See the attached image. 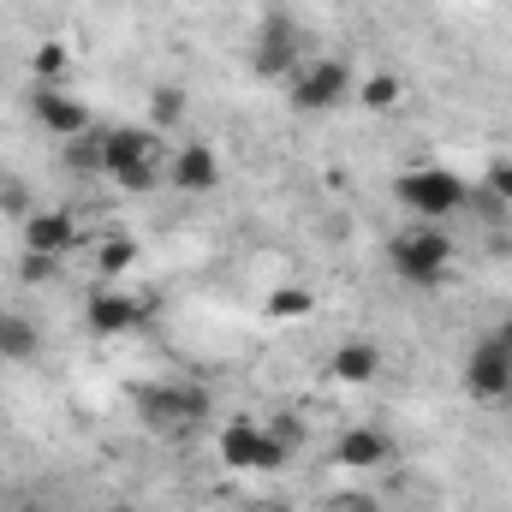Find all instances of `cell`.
<instances>
[{
    "label": "cell",
    "instance_id": "1",
    "mask_svg": "<svg viewBox=\"0 0 512 512\" xmlns=\"http://www.w3.org/2000/svg\"><path fill=\"white\" fill-rule=\"evenodd\" d=\"M167 161H173V155H161L155 131H143V126L102 131V173H108L120 191H131V197H137V191H155Z\"/></svg>",
    "mask_w": 512,
    "mask_h": 512
},
{
    "label": "cell",
    "instance_id": "2",
    "mask_svg": "<svg viewBox=\"0 0 512 512\" xmlns=\"http://www.w3.org/2000/svg\"><path fill=\"white\" fill-rule=\"evenodd\" d=\"M387 262H393V274L405 280V286H441L447 274H453V239L435 227V221H423V227H411V233H399L393 239V251H387Z\"/></svg>",
    "mask_w": 512,
    "mask_h": 512
},
{
    "label": "cell",
    "instance_id": "3",
    "mask_svg": "<svg viewBox=\"0 0 512 512\" xmlns=\"http://www.w3.org/2000/svg\"><path fill=\"white\" fill-rule=\"evenodd\" d=\"M393 197H399L417 221H447V215H459V209L471 203V185H465L459 173H447V167H405V173L393 179Z\"/></svg>",
    "mask_w": 512,
    "mask_h": 512
},
{
    "label": "cell",
    "instance_id": "4",
    "mask_svg": "<svg viewBox=\"0 0 512 512\" xmlns=\"http://www.w3.org/2000/svg\"><path fill=\"white\" fill-rule=\"evenodd\" d=\"M215 453H221L227 471H280L292 459V447L274 429H262V423H227L221 441H215Z\"/></svg>",
    "mask_w": 512,
    "mask_h": 512
},
{
    "label": "cell",
    "instance_id": "5",
    "mask_svg": "<svg viewBox=\"0 0 512 512\" xmlns=\"http://www.w3.org/2000/svg\"><path fill=\"white\" fill-rule=\"evenodd\" d=\"M304 66V30L286 18V12H268L256 24V42H251V72L256 78H292Z\"/></svg>",
    "mask_w": 512,
    "mask_h": 512
},
{
    "label": "cell",
    "instance_id": "6",
    "mask_svg": "<svg viewBox=\"0 0 512 512\" xmlns=\"http://www.w3.org/2000/svg\"><path fill=\"white\" fill-rule=\"evenodd\" d=\"M352 90H358V84H352V66H346V60H304V66L292 72V108H298V114H328V108H340Z\"/></svg>",
    "mask_w": 512,
    "mask_h": 512
},
{
    "label": "cell",
    "instance_id": "7",
    "mask_svg": "<svg viewBox=\"0 0 512 512\" xmlns=\"http://www.w3.org/2000/svg\"><path fill=\"white\" fill-rule=\"evenodd\" d=\"M465 393L477 405H507L512 399V352L495 334L471 346V358H465Z\"/></svg>",
    "mask_w": 512,
    "mask_h": 512
},
{
    "label": "cell",
    "instance_id": "8",
    "mask_svg": "<svg viewBox=\"0 0 512 512\" xmlns=\"http://www.w3.org/2000/svg\"><path fill=\"white\" fill-rule=\"evenodd\" d=\"M203 393L197 387H143L137 393V411H143V423L149 429H161V435H179V429H191L197 417H203Z\"/></svg>",
    "mask_w": 512,
    "mask_h": 512
},
{
    "label": "cell",
    "instance_id": "9",
    "mask_svg": "<svg viewBox=\"0 0 512 512\" xmlns=\"http://www.w3.org/2000/svg\"><path fill=\"white\" fill-rule=\"evenodd\" d=\"M18 227H24V251H36V256H66L78 245V221L66 209H30Z\"/></svg>",
    "mask_w": 512,
    "mask_h": 512
},
{
    "label": "cell",
    "instance_id": "10",
    "mask_svg": "<svg viewBox=\"0 0 512 512\" xmlns=\"http://www.w3.org/2000/svg\"><path fill=\"white\" fill-rule=\"evenodd\" d=\"M30 114H36V126H42V131H54V137H66V143L90 131V108H84L78 96H66V90H48V84L36 90Z\"/></svg>",
    "mask_w": 512,
    "mask_h": 512
},
{
    "label": "cell",
    "instance_id": "11",
    "mask_svg": "<svg viewBox=\"0 0 512 512\" xmlns=\"http://www.w3.org/2000/svg\"><path fill=\"white\" fill-rule=\"evenodd\" d=\"M84 316H90L96 334H131V328L149 316V298H131V292H108V286H102Z\"/></svg>",
    "mask_w": 512,
    "mask_h": 512
},
{
    "label": "cell",
    "instance_id": "12",
    "mask_svg": "<svg viewBox=\"0 0 512 512\" xmlns=\"http://www.w3.org/2000/svg\"><path fill=\"white\" fill-rule=\"evenodd\" d=\"M167 173H173V185H179V191H215L221 161H215V149H209V143H185V149L167 161Z\"/></svg>",
    "mask_w": 512,
    "mask_h": 512
},
{
    "label": "cell",
    "instance_id": "13",
    "mask_svg": "<svg viewBox=\"0 0 512 512\" xmlns=\"http://www.w3.org/2000/svg\"><path fill=\"white\" fill-rule=\"evenodd\" d=\"M328 370H334V382L364 387V382H376V370H382V352H376V340H340Z\"/></svg>",
    "mask_w": 512,
    "mask_h": 512
},
{
    "label": "cell",
    "instance_id": "14",
    "mask_svg": "<svg viewBox=\"0 0 512 512\" xmlns=\"http://www.w3.org/2000/svg\"><path fill=\"white\" fill-rule=\"evenodd\" d=\"M334 459H340L346 471H370V465H382L387 459V435L382 429H346L340 447H334Z\"/></svg>",
    "mask_w": 512,
    "mask_h": 512
},
{
    "label": "cell",
    "instance_id": "15",
    "mask_svg": "<svg viewBox=\"0 0 512 512\" xmlns=\"http://www.w3.org/2000/svg\"><path fill=\"white\" fill-rule=\"evenodd\" d=\"M405 102V78L399 72H370L364 84H358V108L364 114H393Z\"/></svg>",
    "mask_w": 512,
    "mask_h": 512
},
{
    "label": "cell",
    "instance_id": "16",
    "mask_svg": "<svg viewBox=\"0 0 512 512\" xmlns=\"http://www.w3.org/2000/svg\"><path fill=\"white\" fill-rule=\"evenodd\" d=\"M262 310H268V322H304V316L316 310V292H310V286H274V292L262 298Z\"/></svg>",
    "mask_w": 512,
    "mask_h": 512
},
{
    "label": "cell",
    "instance_id": "17",
    "mask_svg": "<svg viewBox=\"0 0 512 512\" xmlns=\"http://www.w3.org/2000/svg\"><path fill=\"white\" fill-rule=\"evenodd\" d=\"M30 72H36L48 90H66V72H72V48H66V42H42V48L30 54Z\"/></svg>",
    "mask_w": 512,
    "mask_h": 512
},
{
    "label": "cell",
    "instance_id": "18",
    "mask_svg": "<svg viewBox=\"0 0 512 512\" xmlns=\"http://www.w3.org/2000/svg\"><path fill=\"white\" fill-rule=\"evenodd\" d=\"M131 262H137V245H131L126 233H108V239L96 245V268H102L108 280H114V274H126Z\"/></svg>",
    "mask_w": 512,
    "mask_h": 512
},
{
    "label": "cell",
    "instance_id": "19",
    "mask_svg": "<svg viewBox=\"0 0 512 512\" xmlns=\"http://www.w3.org/2000/svg\"><path fill=\"white\" fill-rule=\"evenodd\" d=\"M149 120H155V126H173V120H185V90H173V84H155V90H149Z\"/></svg>",
    "mask_w": 512,
    "mask_h": 512
},
{
    "label": "cell",
    "instance_id": "20",
    "mask_svg": "<svg viewBox=\"0 0 512 512\" xmlns=\"http://www.w3.org/2000/svg\"><path fill=\"white\" fill-rule=\"evenodd\" d=\"M36 352V328L30 322H18V316H6V334H0V358H30Z\"/></svg>",
    "mask_w": 512,
    "mask_h": 512
},
{
    "label": "cell",
    "instance_id": "21",
    "mask_svg": "<svg viewBox=\"0 0 512 512\" xmlns=\"http://www.w3.org/2000/svg\"><path fill=\"white\" fill-rule=\"evenodd\" d=\"M483 191L495 197V203H507L512 209V161L501 155V161H489V173H483Z\"/></svg>",
    "mask_w": 512,
    "mask_h": 512
},
{
    "label": "cell",
    "instance_id": "22",
    "mask_svg": "<svg viewBox=\"0 0 512 512\" xmlns=\"http://www.w3.org/2000/svg\"><path fill=\"white\" fill-rule=\"evenodd\" d=\"M54 268H60V256L24 251V262H18V280H24V286H42V280H54Z\"/></svg>",
    "mask_w": 512,
    "mask_h": 512
},
{
    "label": "cell",
    "instance_id": "23",
    "mask_svg": "<svg viewBox=\"0 0 512 512\" xmlns=\"http://www.w3.org/2000/svg\"><path fill=\"white\" fill-rule=\"evenodd\" d=\"M66 161H72L78 173H102V137H96V143H84V137H72V149H66Z\"/></svg>",
    "mask_w": 512,
    "mask_h": 512
},
{
    "label": "cell",
    "instance_id": "24",
    "mask_svg": "<svg viewBox=\"0 0 512 512\" xmlns=\"http://www.w3.org/2000/svg\"><path fill=\"white\" fill-rule=\"evenodd\" d=\"M328 512H382V507H376L370 495H334V501H328Z\"/></svg>",
    "mask_w": 512,
    "mask_h": 512
},
{
    "label": "cell",
    "instance_id": "25",
    "mask_svg": "<svg viewBox=\"0 0 512 512\" xmlns=\"http://www.w3.org/2000/svg\"><path fill=\"white\" fill-rule=\"evenodd\" d=\"M495 340H501V346L512 352V316H501V322H495Z\"/></svg>",
    "mask_w": 512,
    "mask_h": 512
},
{
    "label": "cell",
    "instance_id": "26",
    "mask_svg": "<svg viewBox=\"0 0 512 512\" xmlns=\"http://www.w3.org/2000/svg\"><path fill=\"white\" fill-rule=\"evenodd\" d=\"M12 512H48V507H42L36 495H24V501H18V507H12Z\"/></svg>",
    "mask_w": 512,
    "mask_h": 512
},
{
    "label": "cell",
    "instance_id": "27",
    "mask_svg": "<svg viewBox=\"0 0 512 512\" xmlns=\"http://www.w3.org/2000/svg\"><path fill=\"white\" fill-rule=\"evenodd\" d=\"M245 512H286L280 501H256V507H245Z\"/></svg>",
    "mask_w": 512,
    "mask_h": 512
},
{
    "label": "cell",
    "instance_id": "28",
    "mask_svg": "<svg viewBox=\"0 0 512 512\" xmlns=\"http://www.w3.org/2000/svg\"><path fill=\"white\" fill-rule=\"evenodd\" d=\"M0 334H6V310H0Z\"/></svg>",
    "mask_w": 512,
    "mask_h": 512
},
{
    "label": "cell",
    "instance_id": "29",
    "mask_svg": "<svg viewBox=\"0 0 512 512\" xmlns=\"http://www.w3.org/2000/svg\"><path fill=\"white\" fill-rule=\"evenodd\" d=\"M114 512H126V507H114Z\"/></svg>",
    "mask_w": 512,
    "mask_h": 512
}]
</instances>
